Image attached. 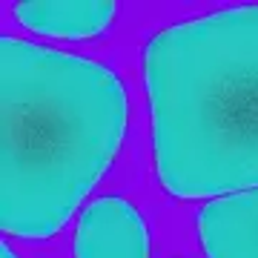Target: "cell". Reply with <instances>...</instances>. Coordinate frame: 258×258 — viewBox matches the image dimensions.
<instances>
[{
  "label": "cell",
  "mask_w": 258,
  "mask_h": 258,
  "mask_svg": "<svg viewBox=\"0 0 258 258\" xmlns=\"http://www.w3.org/2000/svg\"><path fill=\"white\" fill-rule=\"evenodd\" d=\"M126 89L103 63L0 37V224L55 235L109 169L126 132Z\"/></svg>",
  "instance_id": "cell-1"
},
{
  "label": "cell",
  "mask_w": 258,
  "mask_h": 258,
  "mask_svg": "<svg viewBox=\"0 0 258 258\" xmlns=\"http://www.w3.org/2000/svg\"><path fill=\"white\" fill-rule=\"evenodd\" d=\"M144 81L166 192L207 198L258 186V6L155 32L144 49Z\"/></svg>",
  "instance_id": "cell-2"
},
{
  "label": "cell",
  "mask_w": 258,
  "mask_h": 258,
  "mask_svg": "<svg viewBox=\"0 0 258 258\" xmlns=\"http://www.w3.org/2000/svg\"><path fill=\"white\" fill-rule=\"evenodd\" d=\"M75 258H149V232L138 207L120 195L92 201L78 221Z\"/></svg>",
  "instance_id": "cell-3"
},
{
  "label": "cell",
  "mask_w": 258,
  "mask_h": 258,
  "mask_svg": "<svg viewBox=\"0 0 258 258\" xmlns=\"http://www.w3.org/2000/svg\"><path fill=\"white\" fill-rule=\"evenodd\" d=\"M198 238L207 258H258V189L204 204Z\"/></svg>",
  "instance_id": "cell-4"
},
{
  "label": "cell",
  "mask_w": 258,
  "mask_h": 258,
  "mask_svg": "<svg viewBox=\"0 0 258 258\" xmlns=\"http://www.w3.org/2000/svg\"><path fill=\"white\" fill-rule=\"evenodd\" d=\"M115 12L109 0H29L15 6V18L40 35L92 37L109 26Z\"/></svg>",
  "instance_id": "cell-5"
},
{
  "label": "cell",
  "mask_w": 258,
  "mask_h": 258,
  "mask_svg": "<svg viewBox=\"0 0 258 258\" xmlns=\"http://www.w3.org/2000/svg\"><path fill=\"white\" fill-rule=\"evenodd\" d=\"M0 258H18V252H15L9 244H0Z\"/></svg>",
  "instance_id": "cell-6"
}]
</instances>
